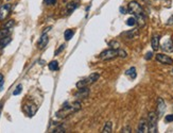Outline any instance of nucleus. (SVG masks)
<instances>
[{
  "mask_svg": "<svg viewBox=\"0 0 173 133\" xmlns=\"http://www.w3.org/2000/svg\"><path fill=\"white\" fill-rule=\"evenodd\" d=\"M128 11L129 13L133 14L136 20L139 22L140 26H143L145 22V13H143V10L142 8L140 7V4L136 2V1H131L128 5Z\"/></svg>",
  "mask_w": 173,
  "mask_h": 133,
  "instance_id": "nucleus-1",
  "label": "nucleus"
},
{
  "mask_svg": "<svg viewBox=\"0 0 173 133\" xmlns=\"http://www.w3.org/2000/svg\"><path fill=\"white\" fill-rule=\"evenodd\" d=\"M81 109V103L80 102H74L73 105H64V108L59 111L57 113V116L60 117V118H64V117L68 116L70 114L74 113V112H77L79 110Z\"/></svg>",
  "mask_w": 173,
  "mask_h": 133,
  "instance_id": "nucleus-2",
  "label": "nucleus"
},
{
  "mask_svg": "<svg viewBox=\"0 0 173 133\" xmlns=\"http://www.w3.org/2000/svg\"><path fill=\"white\" fill-rule=\"evenodd\" d=\"M99 78H100V73H91V75L88 76L87 78H85L83 80L79 81L77 83V87L78 89H81V87L87 86V85H89V84H93V83H95L97 80H99Z\"/></svg>",
  "mask_w": 173,
  "mask_h": 133,
  "instance_id": "nucleus-3",
  "label": "nucleus"
},
{
  "mask_svg": "<svg viewBox=\"0 0 173 133\" xmlns=\"http://www.w3.org/2000/svg\"><path fill=\"white\" fill-rule=\"evenodd\" d=\"M157 119H158V115H157L156 112H151V113H149V117H148L149 132L151 133L157 132Z\"/></svg>",
  "mask_w": 173,
  "mask_h": 133,
  "instance_id": "nucleus-4",
  "label": "nucleus"
},
{
  "mask_svg": "<svg viewBox=\"0 0 173 133\" xmlns=\"http://www.w3.org/2000/svg\"><path fill=\"white\" fill-rule=\"evenodd\" d=\"M118 57V51L116 49H107V50H104L100 53V58L102 61H109V60H113L115 58Z\"/></svg>",
  "mask_w": 173,
  "mask_h": 133,
  "instance_id": "nucleus-5",
  "label": "nucleus"
},
{
  "mask_svg": "<svg viewBox=\"0 0 173 133\" xmlns=\"http://www.w3.org/2000/svg\"><path fill=\"white\" fill-rule=\"evenodd\" d=\"M11 8H12V5L10 3L4 4L0 8V19L3 20L9 16V14L11 12Z\"/></svg>",
  "mask_w": 173,
  "mask_h": 133,
  "instance_id": "nucleus-6",
  "label": "nucleus"
},
{
  "mask_svg": "<svg viewBox=\"0 0 173 133\" xmlns=\"http://www.w3.org/2000/svg\"><path fill=\"white\" fill-rule=\"evenodd\" d=\"M24 111L28 114V116L32 117L34 114L36 113L37 107L34 103H27V105H24Z\"/></svg>",
  "mask_w": 173,
  "mask_h": 133,
  "instance_id": "nucleus-7",
  "label": "nucleus"
},
{
  "mask_svg": "<svg viewBox=\"0 0 173 133\" xmlns=\"http://www.w3.org/2000/svg\"><path fill=\"white\" fill-rule=\"evenodd\" d=\"M156 60L159 62V63H162V64H168L171 65L173 63V60L170 57H168L167 54H156Z\"/></svg>",
  "mask_w": 173,
  "mask_h": 133,
  "instance_id": "nucleus-8",
  "label": "nucleus"
},
{
  "mask_svg": "<svg viewBox=\"0 0 173 133\" xmlns=\"http://www.w3.org/2000/svg\"><path fill=\"white\" fill-rule=\"evenodd\" d=\"M138 133H147L149 132V124L147 119H141L139 121V125H138V129H137Z\"/></svg>",
  "mask_w": 173,
  "mask_h": 133,
  "instance_id": "nucleus-9",
  "label": "nucleus"
},
{
  "mask_svg": "<svg viewBox=\"0 0 173 133\" xmlns=\"http://www.w3.org/2000/svg\"><path fill=\"white\" fill-rule=\"evenodd\" d=\"M165 109H166V105H165V101L164 99H161V98H158V100H157V115L158 117H161L164 112H165Z\"/></svg>",
  "mask_w": 173,
  "mask_h": 133,
  "instance_id": "nucleus-10",
  "label": "nucleus"
},
{
  "mask_svg": "<svg viewBox=\"0 0 173 133\" xmlns=\"http://www.w3.org/2000/svg\"><path fill=\"white\" fill-rule=\"evenodd\" d=\"M89 95V89H87V86H84V87H81L79 89L76 95L74 96L77 97V98H86V97H88Z\"/></svg>",
  "mask_w": 173,
  "mask_h": 133,
  "instance_id": "nucleus-11",
  "label": "nucleus"
},
{
  "mask_svg": "<svg viewBox=\"0 0 173 133\" xmlns=\"http://www.w3.org/2000/svg\"><path fill=\"white\" fill-rule=\"evenodd\" d=\"M48 40H49L48 35H47V34H46V32L44 31V33H43L41 37H40L39 40H38V48L44 49L45 47L47 46V44H48Z\"/></svg>",
  "mask_w": 173,
  "mask_h": 133,
  "instance_id": "nucleus-12",
  "label": "nucleus"
},
{
  "mask_svg": "<svg viewBox=\"0 0 173 133\" xmlns=\"http://www.w3.org/2000/svg\"><path fill=\"white\" fill-rule=\"evenodd\" d=\"M159 40H161V36L159 35H153L152 40H151V46L154 51H157L159 49Z\"/></svg>",
  "mask_w": 173,
  "mask_h": 133,
  "instance_id": "nucleus-13",
  "label": "nucleus"
},
{
  "mask_svg": "<svg viewBox=\"0 0 173 133\" xmlns=\"http://www.w3.org/2000/svg\"><path fill=\"white\" fill-rule=\"evenodd\" d=\"M161 49L164 51H167V52H172L173 51V42L172 40H167L161 45Z\"/></svg>",
  "mask_w": 173,
  "mask_h": 133,
  "instance_id": "nucleus-14",
  "label": "nucleus"
},
{
  "mask_svg": "<svg viewBox=\"0 0 173 133\" xmlns=\"http://www.w3.org/2000/svg\"><path fill=\"white\" fill-rule=\"evenodd\" d=\"M11 40H12V37L10 36V35H9V36L3 37V38H1V40H0V50H1V49H3L8 44H10V43H11Z\"/></svg>",
  "mask_w": 173,
  "mask_h": 133,
  "instance_id": "nucleus-15",
  "label": "nucleus"
},
{
  "mask_svg": "<svg viewBox=\"0 0 173 133\" xmlns=\"http://www.w3.org/2000/svg\"><path fill=\"white\" fill-rule=\"evenodd\" d=\"M77 8H78L77 2H69V3H67V7H66V12H67V14H70Z\"/></svg>",
  "mask_w": 173,
  "mask_h": 133,
  "instance_id": "nucleus-16",
  "label": "nucleus"
},
{
  "mask_svg": "<svg viewBox=\"0 0 173 133\" xmlns=\"http://www.w3.org/2000/svg\"><path fill=\"white\" fill-rule=\"evenodd\" d=\"M125 75H126L128 77H130L132 80H133V79H135V78L137 77L136 68H135V67H131V68H129L126 71H125Z\"/></svg>",
  "mask_w": 173,
  "mask_h": 133,
  "instance_id": "nucleus-17",
  "label": "nucleus"
},
{
  "mask_svg": "<svg viewBox=\"0 0 173 133\" xmlns=\"http://www.w3.org/2000/svg\"><path fill=\"white\" fill-rule=\"evenodd\" d=\"M124 35L126 36L128 40H132V38H134V37H136L137 35H138V31H137L136 29H134L132 31H129V32L124 33Z\"/></svg>",
  "mask_w": 173,
  "mask_h": 133,
  "instance_id": "nucleus-18",
  "label": "nucleus"
},
{
  "mask_svg": "<svg viewBox=\"0 0 173 133\" xmlns=\"http://www.w3.org/2000/svg\"><path fill=\"white\" fill-rule=\"evenodd\" d=\"M73 34H74V31L71 30V29H68V30H66L64 33V37L66 40H69L71 37L73 36Z\"/></svg>",
  "mask_w": 173,
  "mask_h": 133,
  "instance_id": "nucleus-19",
  "label": "nucleus"
},
{
  "mask_svg": "<svg viewBox=\"0 0 173 133\" xmlns=\"http://www.w3.org/2000/svg\"><path fill=\"white\" fill-rule=\"evenodd\" d=\"M112 127H113V124H112L111 121L106 122L103 130H102V133H111L112 132Z\"/></svg>",
  "mask_w": 173,
  "mask_h": 133,
  "instance_id": "nucleus-20",
  "label": "nucleus"
},
{
  "mask_svg": "<svg viewBox=\"0 0 173 133\" xmlns=\"http://www.w3.org/2000/svg\"><path fill=\"white\" fill-rule=\"evenodd\" d=\"M11 32V29H7V28H2L0 30V40L3 38L5 36H9V34Z\"/></svg>",
  "mask_w": 173,
  "mask_h": 133,
  "instance_id": "nucleus-21",
  "label": "nucleus"
},
{
  "mask_svg": "<svg viewBox=\"0 0 173 133\" xmlns=\"http://www.w3.org/2000/svg\"><path fill=\"white\" fill-rule=\"evenodd\" d=\"M49 69L50 70H57L59 69V63L57 61H52L49 63Z\"/></svg>",
  "mask_w": 173,
  "mask_h": 133,
  "instance_id": "nucleus-22",
  "label": "nucleus"
},
{
  "mask_svg": "<svg viewBox=\"0 0 173 133\" xmlns=\"http://www.w3.org/2000/svg\"><path fill=\"white\" fill-rule=\"evenodd\" d=\"M109 46L112 49H116V50H118V49L120 48V44H119L118 42H116V40H111L109 43Z\"/></svg>",
  "mask_w": 173,
  "mask_h": 133,
  "instance_id": "nucleus-23",
  "label": "nucleus"
},
{
  "mask_svg": "<svg viewBox=\"0 0 173 133\" xmlns=\"http://www.w3.org/2000/svg\"><path fill=\"white\" fill-rule=\"evenodd\" d=\"M136 22H137V20H136V18H135V17H130L129 19L126 20V24H128V26H130V27H133V26H135V24H136Z\"/></svg>",
  "mask_w": 173,
  "mask_h": 133,
  "instance_id": "nucleus-24",
  "label": "nucleus"
},
{
  "mask_svg": "<svg viewBox=\"0 0 173 133\" xmlns=\"http://www.w3.org/2000/svg\"><path fill=\"white\" fill-rule=\"evenodd\" d=\"M21 91H22V85L18 84L17 85V87L15 89V91L13 92V95H14V96H17V95H19V94L21 93Z\"/></svg>",
  "mask_w": 173,
  "mask_h": 133,
  "instance_id": "nucleus-25",
  "label": "nucleus"
},
{
  "mask_svg": "<svg viewBox=\"0 0 173 133\" xmlns=\"http://www.w3.org/2000/svg\"><path fill=\"white\" fill-rule=\"evenodd\" d=\"M117 51H118V57H120V58H123V59H124V58H126L128 57V54H126V52H125L124 50H122V49H118V50H117Z\"/></svg>",
  "mask_w": 173,
  "mask_h": 133,
  "instance_id": "nucleus-26",
  "label": "nucleus"
},
{
  "mask_svg": "<svg viewBox=\"0 0 173 133\" xmlns=\"http://www.w3.org/2000/svg\"><path fill=\"white\" fill-rule=\"evenodd\" d=\"M52 132H55V133H60V132H65V128L63 126H60V127H57L55 129L53 130Z\"/></svg>",
  "mask_w": 173,
  "mask_h": 133,
  "instance_id": "nucleus-27",
  "label": "nucleus"
},
{
  "mask_svg": "<svg viewBox=\"0 0 173 133\" xmlns=\"http://www.w3.org/2000/svg\"><path fill=\"white\" fill-rule=\"evenodd\" d=\"M14 26V20H10L8 24H5L3 28H7V29H12V27Z\"/></svg>",
  "mask_w": 173,
  "mask_h": 133,
  "instance_id": "nucleus-28",
  "label": "nucleus"
},
{
  "mask_svg": "<svg viewBox=\"0 0 173 133\" xmlns=\"http://www.w3.org/2000/svg\"><path fill=\"white\" fill-rule=\"evenodd\" d=\"M166 122H171V121H173V114H170V115H167L165 118Z\"/></svg>",
  "mask_w": 173,
  "mask_h": 133,
  "instance_id": "nucleus-29",
  "label": "nucleus"
},
{
  "mask_svg": "<svg viewBox=\"0 0 173 133\" xmlns=\"http://www.w3.org/2000/svg\"><path fill=\"white\" fill-rule=\"evenodd\" d=\"M44 2L47 4V5H52V4H54L57 2V0H44Z\"/></svg>",
  "mask_w": 173,
  "mask_h": 133,
  "instance_id": "nucleus-30",
  "label": "nucleus"
},
{
  "mask_svg": "<svg viewBox=\"0 0 173 133\" xmlns=\"http://www.w3.org/2000/svg\"><path fill=\"white\" fill-rule=\"evenodd\" d=\"M2 87H3V76L0 73V91H2Z\"/></svg>",
  "mask_w": 173,
  "mask_h": 133,
  "instance_id": "nucleus-31",
  "label": "nucleus"
},
{
  "mask_svg": "<svg viewBox=\"0 0 173 133\" xmlns=\"http://www.w3.org/2000/svg\"><path fill=\"white\" fill-rule=\"evenodd\" d=\"M167 24H168V26H172V24H173V14L170 16L169 19H168V21H167Z\"/></svg>",
  "mask_w": 173,
  "mask_h": 133,
  "instance_id": "nucleus-32",
  "label": "nucleus"
},
{
  "mask_svg": "<svg viewBox=\"0 0 173 133\" xmlns=\"http://www.w3.org/2000/svg\"><path fill=\"white\" fill-rule=\"evenodd\" d=\"M121 132L130 133V132H132V130H131V128H130V127H125V128H123V129H122V131H121Z\"/></svg>",
  "mask_w": 173,
  "mask_h": 133,
  "instance_id": "nucleus-33",
  "label": "nucleus"
},
{
  "mask_svg": "<svg viewBox=\"0 0 173 133\" xmlns=\"http://www.w3.org/2000/svg\"><path fill=\"white\" fill-rule=\"evenodd\" d=\"M65 48V45H61V47L59 49H57V51H55V56H57V54H59V53L61 52V51H62V50H63V49Z\"/></svg>",
  "mask_w": 173,
  "mask_h": 133,
  "instance_id": "nucleus-34",
  "label": "nucleus"
},
{
  "mask_svg": "<svg viewBox=\"0 0 173 133\" xmlns=\"http://www.w3.org/2000/svg\"><path fill=\"white\" fill-rule=\"evenodd\" d=\"M152 56H153L152 52H148L147 53V56H145V60H150V59L152 58Z\"/></svg>",
  "mask_w": 173,
  "mask_h": 133,
  "instance_id": "nucleus-35",
  "label": "nucleus"
},
{
  "mask_svg": "<svg viewBox=\"0 0 173 133\" xmlns=\"http://www.w3.org/2000/svg\"><path fill=\"white\" fill-rule=\"evenodd\" d=\"M120 12L122 13V14H125V13H126V10H125L124 8H122V7H121V8H120Z\"/></svg>",
  "mask_w": 173,
  "mask_h": 133,
  "instance_id": "nucleus-36",
  "label": "nucleus"
},
{
  "mask_svg": "<svg viewBox=\"0 0 173 133\" xmlns=\"http://www.w3.org/2000/svg\"><path fill=\"white\" fill-rule=\"evenodd\" d=\"M1 108H2V105L0 103V112H1Z\"/></svg>",
  "mask_w": 173,
  "mask_h": 133,
  "instance_id": "nucleus-37",
  "label": "nucleus"
},
{
  "mask_svg": "<svg viewBox=\"0 0 173 133\" xmlns=\"http://www.w3.org/2000/svg\"><path fill=\"white\" fill-rule=\"evenodd\" d=\"M172 71H173V70H172Z\"/></svg>",
  "mask_w": 173,
  "mask_h": 133,
  "instance_id": "nucleus-38",
  "label": "nucleus"
}]
</instances>
